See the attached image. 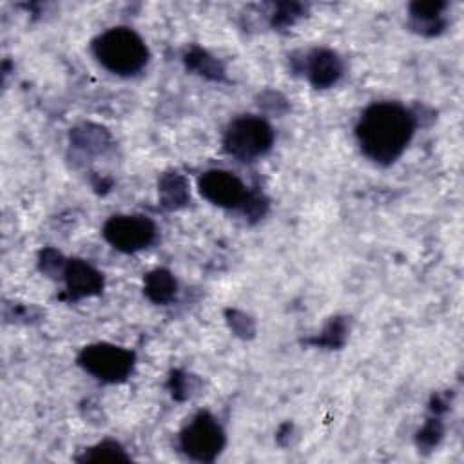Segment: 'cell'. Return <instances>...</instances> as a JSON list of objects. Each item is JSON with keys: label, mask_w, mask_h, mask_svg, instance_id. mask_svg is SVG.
Returning <instances> with one entry per match:
<instances>
[{"label": "cell", "mask_w": 464, "mask_h": 464, "mask_svg": "<svg viewBox=\"0 0 464 464\" xmlns=\"http://www.w3.org/2000/svg\"><path fill=\"white\" fill-rule=\"evenodd\" d=\"M415 132V116L397 102L366 107L355 125L357 143L366 158L379 165L393 163Z\"/></svg>", "instance_id": "6da1fadb"}, {"label": "cell", "mask_w": 464, "mask_h": 464, "mask_svg": "<svg viewBox=\"0 0 464 464\" xmlns=\"http://www.w3.org/2000/svg\"><path fill=\"white\" fill-rule=\"evenodd\" d=\"M92 54L100 65L118 76H132L149 62L143 38L129 27H111L92 40Z\"/></svg>", "instance_id": "7a4b0ae2"}, {"label": "cell", "mask_w": 464, "mask_h": 464, "mask_svg": "<svg viewBox=\"0 0 464 464\" xmlns=\"http://www.w3.org/2000/svg\"><path fill=\"white\" fill-rule=\"evenodd\" d=\"M274 145L272 125L259 116H239L225 130L223 147L239 161H254L265 156Z\"/></svg>", "instance_id": "3957f363"}, {"label": "cell", "mask_w": 464, "mask_h": 464, "mask_svg": "<svg viewBox=\"0 0 464 464\" xmlns=\"http://www.w3.org/2000/svg\"><path fill=\"white\" fill-rule=\"evenodd\" d=\"M225 446V431L208 411L196 413L179 431V448L199 462H212Z\"/></svg>", "instance_id": "277c9868"}, {"label": "cell", "mask_w": 464, "mask_h": 464, "mask_svg": "<svg viewBox=\"0 0 464 464\" xmlns=\"http://www.w3.org/2000/svg\"><path fill=\"white\" fill-rule=\"evenodd\" d=\"M78 364L103 382H120L130 375L134 353L111 343H94L80 352Z\"/></svg>", "instance_id": "5b68a950"}, {"label": "cell", "mask_w": 464, "mask_h": 464, "mask_svg": "<svg viewBox=\"0 0 464 464\" xmlns=\"http://www.w3.org/2000/svg\"><path fill=\"white\" fill-rule=\"evenodd\" d=\"M102 234L112 248L130 254L152 245L156 239V225L147 216L118 214L105 221Z\"/></svg>", "instance_id": "8992f818"}, {"label": "cell", "mask_w": 464, "mask_h": 464, "mask_svg": "<svg viewBox=\"0 0 464 464\" xmlns=\"http://www.w3.org/2000/svg\"><path fill=\"white\" fill-rule=\"evenodd\" d=\"M198 188L201 196L221 208L246 207L250 201L246 185L232 172L223 169H212L199 176Z\"/></svg>", "instance_id": "52a82bcc"}, {"label": "cell", "mask_w": 464, "mask_h": 464, "mask_svg": "<svg viewBox=\"0 0 464 464\" xmlns=\"http://www.w3.org/2000/svg\"><path fill=\"white\" fill-rule=\"evenodd\" d=\"M343 60L330 49H314L306 54L304 71L317 89L332 87L343 74Z\"/></svg>", "instance_id": "ba28073f"}, {"label": "cell", "mask_w": 464, "mask_h": 464, "mask_svg": "<svg viewBox=\"0 0 464 464\" xmlns=\"http://www.w3.org/2000/svg\"><path fill=\"white\" fill-rule=\"evenodd\" d=\"M63 279L67 285V292L72 299L98 294L103 286L102 274L82 259L67 261L63 268Z\"/></svg>", "instance_id": "9c48e42d"}, {"label": "cell", "mask_w": 464, "mask_h": 464, "mask_svg": "<svg viewBox=\"0 0 464 464\" xmlns=\"http://www.w3.org/2000/svg\"><path fill=\"white\" fill-rule=\"evenodd\" d=\"M145 294L150 301L163 304L176 294V281L167 270H154L145 277Z\"/></svg>", "instance_id": "30bf717a"}, {"label": "cell", "mask_w": 464, "mask_h": 464, "mask_svg": "<svg viewBox=\"0 0 464 464\" xmlns=\"http://www.w3.org/2000/svg\"><path fill=\"white\" fill-rule=\"evenodd\" d=\"M446 7L444 2H417L411 5V18L419 31L426 33V29H431L430 34H433L439 27H442L440 13Z\"/></svg>", "instance_id": "8fae6325"}, {"label": "cell", "mask_w": 464, "mask_h": 464, "mask_svg": "<svg viewBox=\"0 0 464 464\" xmlns=\"http://www.w3.org/2000/svg\"><path fill=\"white\" fill-rule=\"evenodd\" d=\"M80 460L85 462H105V460H129V455L123 451V448L118 442L103 440L89 450H85L83 457Z\"/></svg>", "instance_id": "7c38bea8"}]
</instances>
